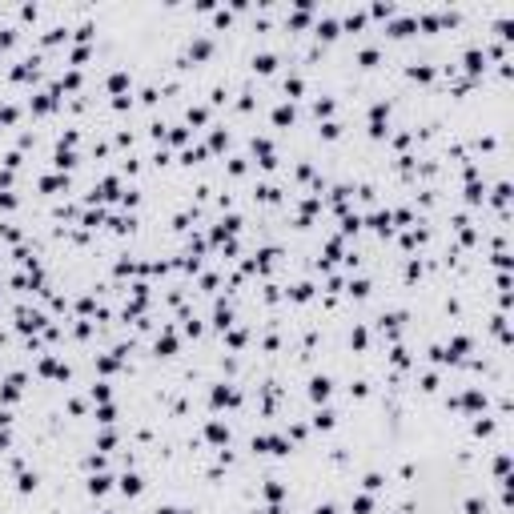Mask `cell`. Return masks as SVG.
I'll return each mask as SVG.
<instances>
[{"label":"cell","instance_id":"cell-1","mask_svg":"<svg viewBox=\"0 0 514 514\" xmlns=\"http://www.w3.org/2000/svg\"><path fill=\"white\" fill-rule=\"evenodd\" d=\"M329 390H334V386H329V378H314V382H310V398H314V402H325Z\"/></svg>","mask_w":514,"mask_h":514},{"label":"cell","instance_id":"cell-2","mask_svg":"<svg viewBox=\"0 0 514 514\" xmlns=\"http://www.w3.org/2000/svg\"><path fill=\"white\" fill-rule=\"evenodd\" d=\"M213 406H237V390L217 386V390H213Z\"/></svg>","mask_w":514,"mask_h":514},{"label":"cell","instance_id":"cell-3","mask_svg":"<svg viewBox=\"0 0 514 514\" xmlns=\"http://www.w3.org/2000/svg\"><path fill=\"white\" fill-rule=\"evenodd\" d=\"M120 490H125V494H141V478H137V474H125V478H120Z\"/></svg>","mask_w":514,"mask_h":514},{"label":"cell","instance_id":"cell-4","mask_svg":"<svg viewBox=\"0 0 514 514\" xmlns=\"http://www.w3.org/2000/svg\"><path fill=\"white\" fill-rule=\"evenodd\" d=\"M205 434H209V442H229V430L221 426V422H213V426H209Z\"/></svg>","mask_w":514,"mask_h":514},{"label":"cell","instance_id":"cell-5","mask_svg":"<svg viewBox=\"0 0 514 514\" xmlns=\"http://www.w3.org/2000/svg\"><path fill=\"white\" fill-rule=\"evenodd\" d=\"M161 350H165V354H173V350H177V338H173V334L157 338V354H161Z\"/></svg>","mask_w":514,"mask_h":514},{"label":"cell","instance_id":"cell-6","mask_svg":"<svg viewBox=\"0 0 514 514\" xmlns=\"http://www.w3.org/2000/svg\"><path fill=\"white\" fill-rule=\"evenodd\" d=\"M88 490H93V494H105V490H109V478H105V474H97L93 482H88Z\"/></svg>","mask_w":514,"mask_h":514},{"label":"cell","instance_id":"cell-7","mask_svg":"<svg viewBox=\"0 0 514 514\" xmlns=\"http://www.w3.org/2000/svg\"><path fill=\"white\" fill-rule=\"evenodd\" d=\"M314 426H321V430H329V426H334V414H329V410H321V414L314 418Z\"/></svg>","mask_w":514,"mask_h":514},{"label":"cell","instance_id":"cell-8","mask_svg":"<svg viewBox=\"0 0 514 514\" xmlns=\"http://www.w3.org/2000/svg\"><path fill=\"white\" fill-rule=\"evenodd\" d=\"M274 120H277V125H285V120H293V109H289V105H281V109L274 113Z\"/></svg>","mask_w":514,"mask_h":514},{"label":"cell","instance_id":"cell-9","mask_svg":"<svg viewBox=\"0 0 514 514\" xmlns=\"http://www.w3.org/2000/svg\"><path fill=\"white\" fill-rule=\"evenodd\" d=\"M253 65H257V69H261V73H269V69H274V56H269V52H261V56H257V60H253Z\"/></svg>","mask_w":514,"mask_h":514},{"label":"cell","instance_id":"cell-10","mask_svg":"<svg viewBox=\"0 0 514 514\" xmlns=\"http://www.w3.org/2000/svg\"><path fill=\"white\" fill-rule=\"evenodd\" d=\"M37 486V474H20V490H33Z\"/></svg>","mask_w":514,"mask_h":514},{"label":"cell","instance_id":"cell-11","mask_svg":"<svg viewBox=\"0 0 514 514\" xmlns=\"http://www.w3.org/2000/svg\"><path fill=\"white\" fill-rule=\"evenodd\" d=\"M193 56H209V40H197V44H193Z\"/></svg>","mask_w":514,"mask_h":514},{"label":"cell","instance_id":"cell-12","mask_svg":"<svg viewBox=\"0 0 514 514\" xmlns=\"http://www.w3.org/2000/svg\"><path fill=\"white\" fill-rule=\"evenodd\" d=\"M157 514H181L177 506H157Z\"/></svg>","mask_w":514,"mask_h":514},{"label":"cell","instance_id":"cell-13","mask_svg":"<svg viewBox=\"0 0 514 514\" xmlns=\"http://www.w3.org/2000/svg\"><path fill=\"white\" fill-rule=\"evenodd\" d=\"M317 514H334V506H317Z\"/></svg>","mask_w":514,"mask_h":514}]
</instances>
